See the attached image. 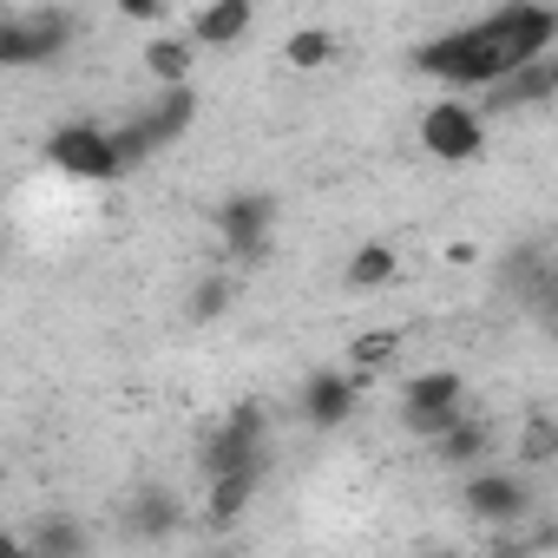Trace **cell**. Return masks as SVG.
Returning a JSON list of instances; mask_svg holds the SVG:
<instances>
[{
    "label": "cell",
    "instance_id": "6da1fadb",
    "mask_svg": "<svg viewBox=\"0 0 558 558\" xmlns=\"http://www.w3.org/2000/svg\"><path fill=\"white\" fill-rule=\"evenodd\" d=\"M401 421H408V434H421V440H440V434L460 421V368L414 375V381L401 388Z\"/></svg>",
    "mask_w": 558,
    "mask_h": 558
},
{
    "label": "cell",
    "instance_id": "277c9868",
    "mask_svg": "<svg viewBox=\"0 0 558 558\" xmlns=\"http://www.w3.org/2000/svg\"><path fill=\"white\" fill-rule=\"evenodd\" d=\"M460 499H466V512L486 519V525H519V519L532 512V486H525L519 473H466Z\"/></svg>",
    "mask_w": 558,
    "mask_h": 558
},
{
    "label": "cell",
    "instance_id": "9c48e42d",
    "mask_svg": "<svg viewBox=\"0 0 558 558\" xmlns=\"http://www.w3.org/2000/svg\"><path fill=\"white\" fill-rule=\"evenodd\" d=\"M256 27V8H250V0H210V8H197L191 14V47H236L243 34Z\"/></svg>",
    "mask_w": 558,
    "mask_h": 558
},
{
    "label": "cell",
    "instance_id": "52a82bcc",
    "mask_svg": "<svg viewBox=\"0 0 558 558\" xmlns=\"http://www.w3.org/2000/svg\"><path fill=\"white\" fill-rule=\"evenodd\" d=\"M269 217H276V204H269V197H230V204L217 210V223H223V243H230V256H236V263H263Z\"/></svg>",
    "mask_w": 558,
    "mask_h": 558
},
{
    "label": "cell",
    "instance_id": "cb8c5ba5",
    "mask_svg": "<svg viewBox=\"0 0 558 558\" xmlns=\"http://www.w3.org/2000/svg\"><path fill=\"white\" fill-rule=\"evenodd\" d=\"M434 558H460V551H434Z\"/></svg>",
    "mask_w": 558,
    "mask_h": 558
},
{
    "label": "cell",
    "instance_id": "8992f818",
    "mask_svg": "<svg viewBox=\"0 0 558 558\" xmlns=\"http://www.w3.org/2000/svg\"><path fill=\"white\" fill-rule=\"evenodd\" d=\"M256 440H263V408H236V414L210 434V447H204V480H217V473H230V466L263 460V453H256Z\"/></svg>",
    "mask_w": 558,
    "mask_h": 558
},
{
    "label": "cell",
    "instance_id": "7a4b0ae2",
    "mask_svg": "<svg viewBox=\"0 0 558 558\" xmlns=\"http://www.w3.org/2000/svg\"><path fill=\"white\" fill-rule=\"evenodd\" d=\"M421 145H427V158L466 165V158H480V145H486V119H480L466 99H440V106L421 112Z\"/></svg>",
    "mask_w": 558,
    "mask_h": 558
},
{
    "label": "cell",
    "instance_id": "e0dca14e",
    "mask_svg": "<svg viewBox=\"0 0 558 558\" xmlns=\"http://www.w3.org/2000/svg\"><path fill=\"white\" fill-rule=\"evenodd\" d=\"M283 60H290L296 73H316V66L336 60V34H329V27H296V34L283 40Z\"/></svg>",
    "mask_w": 558,
    "mask_h": 558
},
{
    "label": "cell",
    "instance_id": "4fadbf2b",
    "mask_svg": "<svg viewBox=\"0 0 558 558\" xmlns=\"http://www.w3.org/2000/svg\"><path fill=\"white\" fill-rule=\"evenodd\" d=\"M401 362V329H362L355 342H349V375L362 381V375H381V368H395Z\"/></svg>",
    "mask_w": 558,
    "mask_h": 558
},
{
    "label": "cell",
    "instance_id": "30bf717a",
    "mask_svg": "<svg viewBox=\"0 0 558 558\" xmlns=\"http://www.w3.org/2000/svg\"><path fill=\"white\" fill-rule=\"evenodd\" d=\"M256 480H263V460H250V466H230V473H217V480H210V499H204L210 525H236V519L250 512V499H256Z\"/></svg>",
    "mask_w": 558,
    "mask_h": 558
},
{
    "label": "cell",
    "instance_id": "2e32d148",
    "mask_svg": "<svg viewBox=\"0 0 558 558\" xmlns=\"http://www.w3.org/2000/svg\"><path fill=\"white\" fill-rule=\"evenodd\" d=\"M342 276H349V290H381V283H395V276H401V256L388 243H362Z\"/></svg>",
    "mask_w": 558,
    "mask_h": 558
},
{
    "label": "cell",
    "instance_id": "5bb4252c",
    "mask_svg": "<svg viewBox=\"0 0 558 558\" xmlns=\"http://www.w3.org/2000/svg\"><path fill=\"white\" fill-rule=\"evenodd\" d=\"M132 525H138L145 538H165V532H178V525H184V499H178V493H165V486H145V493L132 499Z\"/></svg>",
    "mask_w": 558,
    "mask_h": 558
},
{
    "label": "cell",
    "instance_id": "44dd1931",
    "mask_svg": "<svg viewBox=\"0 0 558 558\" xmlns=\"http://www.w3.org/2000/svg\"><path fill=\"white\" fill-rule=\"evenodd\" d=\"M223 310H230V276H204L191 290V323H217Z\"/></svg>",
    "mask_w": 558,
    "mask_h": 558
},
{
    "label": "cell",
    "instance_id": "7c38bea8",
    "mask_svg": "<svg viewBox=\"0 0 558 558\" xmlns=\"http://www.w3.org/2000/svg\"><path fill=\"white\" fill-rule=\"evenodd\" d=\"M138 66L165 86V93H178V86H191V66H197V47L191 40H178V34H165V40H151L145 53H138Z\"/></svg>",
    "mask_w": 558,
    "mask_h": 558
},
{
    "label": "cell",
    "instance_id": "7402d4cb",
    "mask_svg": "<svg viewBox=\"0 0 558 558\" xmlns=\"http://www.w3.org/2000/svg\"><path fill=\"white\" fill-rule=\"evenodd\" d=\"M125 21H165L171 8H165V0H125V8H119Z\"/></svg>",
    "mask_w": 558,
    "mask_h": 558
},
{
    "label": "cell",
    "instance_id": "d6986e66",
    "mask_svg": "<svg viewBox=\"0 0 558 558\" xmlns=\"http://www.w3.org/2000/svg\"><path fill=\"white\" fill-rule=\"evenodd\" d=\"M434 453H440L447 466H473V460L486 453V427H480V421H453V427L434 440Z\"/></svg>",
    "mask_w": 558,
    "mask_h": 558
},
{
    "label": "cell",
    "instance_id": "5b68a950",
    "mask_svg": "<svg viewBox=\"0 0 558 558\" xmlns=\"http://www.w3.org/2000/svg\"><path fill=\"white\" fill-rule=\"evenodd\" d=\"M551 93H558V60L545 53V60H532V66H519V73H506L499 86H486L473 112H480V119H486V112H519V106H545Z\"/></svg>",
    "mask_w": 558,
    "mask_h": 558
},
{
    "label": "cell",
    "instance_id": "ffe728a7",
    "mask_svg": "<svg viewBox=\"0 0 558 558\" xmlns=\"http://www.w3.org/2000/svg\"><path fill=\"white\" fill-rule=\"evenodd\" d=\"M0 66H40V60H34V40H27V21H21V14H0Z\"/></svg>",
    "mask_w": 558,
    "mask_h": 558
},
{
    "label": "cell",
    "instance_id": "9a60e30c",
    "mask_svg": "<svg viewBox=\"0 0 558 558\" xmlns=\"http://www.w3.org/2000/svg\"><path fill=\"white\" fill-rule=\"evenodd\" d=\"M21 545H27V558H86V525H73V519H40Z\"/></svg>",
    "mask_w": 558,
    "mask_h": 558
},
{
    "label": "cell",
    "instance_id": "ba28073f",
    "mask_svg": "<svg viewBox=\"0 0 558 558\" xmlns=\"http://www.w3.org/2000/svg\"><path fill=\"white\" fill-rule=\"evenodd\" d=\"M349 408H355V375L349 368H316L303 381V421L310 427H342Z\"/></svg>",
    "mask_w": 558,
    "mask_h": 558
},
{
    "label": "cell",
    "instance_id": "8fae6325",
    "mask_svg": "<svg viewBox=\"0 0 558 558\" xmlns=\"http://www.w3.org/2000/svg\"><path fill=\"white\" fill-rule=\"evenodd\" d=\"M191 119H197V93L178 86V93H158V99L138 112V132H145V145H171Z\"/></svg>",
    "mask_w": 558,
    "mask_h": 558
},
{
    "label": "cell",
    "instance_id": "ac0fdd59",
    "mask_svg": "<svg viewBox=\"0 0 558 558\" xmlns=\"http://www.w3.org/2000/svg\"><path fill=\"white\" fill-rule=\"evenodd\" d=\"M558 460V421L551 414H525L519 427V466H551Z\"/></svg>",
    "mask_w": 558,
    "mask_h": 558
},
{
    "label": "cell",
    "instance_id": "603a6c76",
    "mask_svg": "<svg viewBox=\"0 0 558 558\" xmlns=\"http://www.w3.org/2000/svg\"><path fill=\"white\" fill-rule=\"evenodd\" d=\"M0 558H27V545H21L14 532H0Z\"/></svg>",
    "mask_w": 558,
    "mask_h": 558
},
{
    "label": "cell",
    "instance_id": "3957f363",
    "mask_svg": "<svg viewBox=\"0 0 558 558\" xmlns=\"http://www.w3.org/2000/svg\"><path fill=\"white\" fill-rule=\"evenodd\" d=\"M47 158H53V171H66V178H119L112 138H106L99 125H60V132L47 138Z\"/></svg>",
    "mask_w": 558,
    "mask_h": 558
}]
</instances>
